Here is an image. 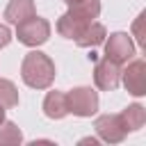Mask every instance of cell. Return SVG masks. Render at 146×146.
<instances>
[{"label":"cell","instance_id":"2e32d148","mask_svg":"<svg viewBox=\"0 0 146 146\" xmlns=\"http://www.w3.org/2000/svg\"><path fill=\"white\" fill-rule=\"evenodd\" d=\"M141 21H144V14H139V18L135 21V32L139 34V36H137V41H139V43L144 46V36H141Z\"/></svg>","mask_w":146,"mask_h":146},{"label":"cell","instance_id":"4fadbf2b","mask_svg":"<svg viewBox=\"0 0 146 146\" xmlns=\"http://www.w3.org/2000/svg\"><path fill=\"white\" fill-rule=\"evenodd\" d=\"M23 141V132H21V128L16 125V123H11V121H2L0 123V144H5V146H14V144H21Z\"/></svg>","mask_w":146,"mask_h":146},{"label":"cell","instance_id":"ac0fdd59","mask_svg":"<svg viewBox=\"0 0 146 146\" xmlns=\"http://www.w3.org/2000/svg\"><path fill=\"white\" fill-rule=\"evenodd\" d=\"M64 2H66V5L71 7V5H75V2H80V0H64Z\"/></svg>","mask_w":146,"mask_h":146},{"label":"cell","instance_id":"7a4b0ae2","mask_svg":"<svg viewBox=\"0 0 146 146\" xmlns=\"http://www.w3.org/2000/svg\"><path fill=\"white\" fill-rule=\"evenodd\" d=\"M55 62L41 52V50H32L23 57L21 64V78L27 87L32 89H48L55 80Z\"/></svg>","mask_w":146,"mask_h":146},{"label":"cell","instance_id":"6da1fadb","mask_svg":"<svg viewBox=\"0 0 146 146\" xmlns=\"http://www.w3.org/2000/svg\"><path fill=\"white\" fill-rule=\"evenodd\" d=\"M98 14H100V0H80V2L71 5L68 11L57 21V32L64 39L75 41L80 36V32L98 18Z\"/></svg>","mask_w":146,"mask_h":146},{"label":"cell","instance_id":"3957f363","mask_svg":"<svg viewBox=\"0 0 146 146\" xmlns=\"http://www.w3.org/2000/svg\"><path fill=\"white\" fill-rule=\"evenodd\" d=\"M16 36L23 46H30V48H36L41 43H46L50 39V23L41 16H30L21 23H16Z\"/></svg>","mask_w":146,"mask_h":146},{"label":"cell","instance_id":"9c48e42d","mask_svg":"<svg viewBox=\"0 0 146 146\" xmlns=\"http://www.w3.org/2000/svg\"><path fill=\"white\" fill-rule=\"evenodd\" d=\"M43 114L48 119H64L68 114V100H66V94L62 91H48L46 98H43Z\"/></svg>","mask_w":146,"mask_h":146},{"label":"cell","instance_id":"8992f818","mask_svg":"<svg viewBox=\"0 0 146 146\" xmlns=\"http://www.w3.org/2000/svg\"><path fill=\"white\" fill-rule=\"evenodd\" d=\"M121 80L128 94H132L135 98L146 96V62L144 59H132L125 71H121Z\"/></svg>","mask_w":146,"mask_h":146},{"label":"cell","instance_id":"9a60e30c","mask_svg":"<svg viewBox=\"0 0 146 146\" xmlns=\"http://www.w3.org/2000/svg\"><path fill=\"white\" fill-rule=\"evenodd\" d=\"M9 41H11V30L7 25H0V48H5Z\"/></svg>","mask_w":146,"mask_h":146},{"label":"cell","instance_id":"5bb4252c","mask_svg":"<svg viewBox=\"0 0 146 146\" xmlns=\"http://www.w3.org/2000/svg\"><path fill=\"white\" fill-rule=\"evenodd\" d=\"M0 103L5 107H16L18 105V89L7 78H0Z\"/></svg>","mask_w":146,"mask_h":146},{"label":"cell","instance_id":"277c9868","mask_svg":"<svg viewBox=\"0 0 146 146\" xmlns=\"http://www.w3.org/2000/svg\"><path fill=\"white\" fill-rule=\"evenodd\" d=\"M68 114L75 116H94L98 112V94L91 87H75L66 94Z\"/></svg>","mask_w":146,"mask_h":146},{"label":"cell","instance_id":"ba28073f","mask_svg":"<svg viewBox=\"0 0 146 146\" xmlns=\"http://www.w3.org/2000/svg\"><path fill=\"white\" fill-rule=\"evenodd\" d=\"M94 82L100 91H114L121 82V66L107 57L98 59L94 66Z\"/></svg>","mask_w":146,"mask_h":146},{"label":"cell","instance_id":"8fae6325","mask_svg":"<svg viewBox=\"0 0 146 146\" xmlns=\"http://www.w3.org/2000/svg\"><path fill=\"white\" fill-rule=\"evenodd\" d=\"M34 14H36V9H34L32 0H9V5L5 9L7 23H14V25L25 21V18H30V16H34Z\"/></svg>","mask_w":146,"mask_h":146},{"label":"cell","instance_id":"7c38bea8","mask_svg":"<svg viewBox=\"0 0 146 146\" xmlns=\"http://www.w3.org/2000/svg\"><path fill=\"white\" fill-rule=\"evenodd\" d=\"M121 121H123V125H125L128 132H137V130L144 128V123H146V110H144L139 103H132V105H128V107L121 112Z\"/></svg>","mask_w":146,"mask_h":146},{"label":"cell","instance_id":"5b68a950","mask_svg":"<svg viewBox=\"0 0 146 146\" xmlns=\"http://www.w3.org/2000/svg\"><path fill=\"white\" fill-rule=\"evenodd\" d=\"M103 43H105V57L112 59V62H116L119 66L128 64L135 57V43H132V39H130L128 32H114Z\"/></svg>","mask_w":146,"mask_h":146},{"label":"cell","instance_id":"30bf717a","mask_svg":"<svg viewBox=\"0 0 146 146\" xmlns=\"http://www.w3.org/2000/svg\"><path fill=\"white\" fill-rule=\"evenodd\" d=\"M105 36H107L105 25L98 23V21H94V23H89V25L80 32V36L75 39V43H78L80 48H96V46H100V43L105 41Z\"/></svg>","mask_w":146,"mask_h":146},{"label":"cell","instance_id":"52a82bcc","mask_svg":"<svg viewBox=\"0 0 146 146\" xmlns=\"http://www.w3.org/2000/svg\"><path fill=\"white\" fill-rule=\"evenodd\" d=\"M94 128H96V135L107 144H119L128 135V130L121 121V114H103L96 119Z\"/></svg>","mask_w":146,"mask_h":146},{"label":"cell","instance_id":"e0dca14e","mask_svg":"<svg viewBox=\"0 0 146 146\" xmlns=\"http://www.w3.org/2000/svg\"><path fill=\"white\" fill-rule=\"evenodd\" d=\"M5 110H7V107H5V105H2V103H0V123H2V121H5Z\"/></svg>","mask_w":146,"mask_h":146}]
</instances>
